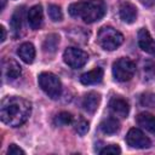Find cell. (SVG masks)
<instances>
[{"label":"cell","mask_w":155,"mask_h":155,"mask_svg":"<svg viewBox=\"0 0 155 155\" xmlns=\"http://www.w3.org/2000/svg\"><path fill=\"white\" fill-rule=\"evenodd\" d=\"M31 113V103L18 96H8L1 101L0 117L1 121L11 127L23 125Z\"/></svg>","instance_id":"cell-1"},{"label":"cell","mask_w":155,"mask_h":155,"mask_svg":"<svg viewBox=\"0 0 155 155\" xmlns=\"http://www.w3.org/2000/svg\"><path fill=\"white\" fill-rule=\"evenodd\" d=\"M107 13V5L104 0H87L82 1L81 18L85 23H94L102 19Z\"/></svg>","instance_id":"cell-2"},{"label":"cell","mask_w":155,"mask_h":155,"mask_svg":"<svg viewBox=\"0 0 155 155\" xmlns=\"http://www.w3.org/2000/svg\"><path fill=\"white\" fill-rule=\"evenodd\" d=\"M97 41L107 51L116 50L124 42V35L113 27H102L97 35Z\"/></svg>","instance_id":"cell-3"},{"label":"cell","mask_w":155,"mask_h":155,"mask_svg":"<svg viewBox=\"0 0 155 155\" xmlns=\"http://www.w3.org/2000/svg\"><path fill=\"white\" fill-rule=\"evenodd\" d=\"M39 81V86L41 87V90L52 99H58L61 97L62 93V82L58 79L57 75L48 73V71H44L39 75L38 78Z\"/></svg>","instance_id":"cell-4"},{"label":"cell","mask_w":155,"mask_h":155,"mask_svg":"<svg viewBox=\"0 0 155 155\" xmlns=\"http://www.w3.org/2000/svg\"><path fill=\"white\" fill-rule=\"evenodd\" d=\"M113 76L119 82L130 81L136 73V64L130 58H119L113 63Z\"/></svg>","instance_id":"cell-5"},{"label":"cell","mask_w":155,"mask_h":155,"mask_svg":"<svg viewBox=\"0 0 155 155\" xmlns=\"http://www.w3.org/2000/svg\"><path fill=\"white\" fill-rule=\"evenodd\" d=\"M63 59L67 65H69L73 69H80L82 68L87 61H88V54L81 48L78 47H68L65 48L63 53Z\"/></svg>","instance_id":"cell-6"},{"label":"cell","mask_w":155,"mask_h":155,"mask_svg":"<svg viewBox=\"0 0 155 155\" xmlns=\"http://www.w3.org/2000/svg\"><path fill=\"white\" fill-rule=\"evenodd\" d=\"M126 142L131 148L147 149L151 147V140L139 128H131L126 134Z\"/></svg>","instance_id":"cell-7"},{"label":"cell","mask_w":155,"mask_h":155,"mask_svg":"<svg viewBox=\"0 0 155 155\" xmlns=\"http://www.w3.org/2000/svg\"><path fill=\"white\" fill-rule=\"evenodd\" d=\"M109 109L113 113V115L125 119V117H127V115L130 113V104L125 98H122L120 96H115L109 102Z\"/></svg>","instance_id":"cell-8"},{"label":"cell","mask_w":155,"mask_h":155,"mask_svg":"<svg viewBox=\"0 0 155 155\" xmlns=\"http://www.w3.org/2000/svg\"><path fill=\"white\" fill-rule=\"evenodd\" d=\"M138 45L144 52H147L151 56H155V40L151 38L148 29H145V28L139 29V31H138Z\"/></svg>","instance_id":"cell-9"},{"label":"cell","mask_w":155,"mask_h":155,"mask_svg":"<svg viewBox=\"0 0 155 155\" xmlns=\"http://www.w3.org/2000/svg\"><path fill=\"white\" fill-rule=\"evenodd\" d=\"M21 73H22V69L18 62H16L12 58H6L2 61V75L7 80H15L19 78Z\"/></svg>","instance_id":"cell-10"},{"label":"cell","mask_w":155,"mask_h":155,"mask_svg":"<svg viewBox=\"0 0 155 155\" xmlns=\"http://www.w3.org/2000/svg\"><path fill=\"white\" fill-rule=\"evenodd\" d=\"M27 19H28V23L31 29H34V30L39 29L42 25V21H44L42 7L40 5H34L33 7H30L27 13Z\"/></svg>","instance_id":"cell-11"},{"label":"cell","mask_w":155,"mask_h":155,"mask_svg":"<svg viewBox=\"0 0 155 155\" xmlns=\"http://www.w3.org/2000/svg\"><path fill=\"white\" fill-rule=\"evenodd\" d=\"M119 13H120V18L125 23L131 24L137 19V8L131 2H122L119 7Z\"/></svg>","instance_id":"cell-12"},{"label":"cell","mask_w":155,"mask_h":155,"mask_svg":"<svg viewBox=\"0 0 155 155\" xmlns=\"http://www.w3.org/2000/svg\"><path fill=\"white\" fill-rule=\"evenodd\" d=\"M103 75L104 71L102 68L97 67L87 73H84L80 76V81L82 85H94V84H99L103 80Z\"/></svg>","instance_id":"cell-13"},{"label":"cell","mask_w":155,"mask_h":155,"mask_svg":"<svg viewBox=\"0 0 155 155\" xmlns=\"http://www.w3.org/2000/svg\"><path fill=\"white\" fill-rule=\"evenodd\" d=\"M17 54L24 63L30 64L35 58V47L31 42H23L22 45H19L17 50Z\"/></svg>","instance_id":"cell-14"},{"label":"cell","mask_w":155,"mask_h":155,"mask_svg":"<svg viewBox=\"0 0 155 155\" xmlns=\"http://www.w3.org/2000/svg\"><path fill=\"white\" fill-rule=\"evenodd\" d=\"M99 103H101V94L97 92H88L82 99V107L90 114H93L98 109Z\"/></svg>","instance_id":"cell-15"},{"label":"cell","mask_w":155,"mask_h":155,"mask_svg":"<svg viewBox=\"0 0 155 155\" xmlns=\"http://www.w3.org/2000/svg\"><path fill=\"white\" fill-rule=\"evenodd\" d=\"M136 121L140 127H143L144 130L155 134V115L143 111V113H139L137 115Z\"/></svg>","instance_id":"cell-16"},{"label":"cell","mask_w":155,"mask_h":155,"mask_svg":"<svg viewBox=\"0 0 155 155\" xmlns=\"http://www.w3.org/2000/svg\"><path fill=\"white\" fill-rule=\"evenodd\" d=\"M99 130L104 134H108V136L115 134L120 130V122L115 117H107L102 120V122L99 124Z\"/></svg>","instance_id":"cell-17"},{"label":"cell","mask_w":155,"mask_h":155,"mask_svg":"<svg viewBox=\"0 0 155 155\" xmlns=\"http://www.w3.org/2000/svg\"><path fill=\"white\" fill-rule=\"evenodd\" d=\"M23 15H24V7H17L11 17V28L13 31L15 36H18L21 30H22V24H23Z\"/></svg>","instance_id":"cell-18"},{"label":"cell","mask_w":155,"mask_h":155,"mask_svg":"<svg viewBox=\"0 0 155 155\" xmlns=\"http://www.w3.org/2000/svg\"><path fill=\"white\" fill-rule=\"evenodd\" d=\"M58 44H59V36L57 34H48L46 36V39L44 40L42 48L47 53H53V52H56Z\"/></svg>","instance_id":"cell-19"},{"label":"cell","mask_w":155,"mask_h":155,"mask_svg":"<svg viewBox=\"0 0 155 155\" xmlns=\"http://www.w3.org/2000/svg\"><path fill=\"white\" fill-rule=\"evenodd\" d=\"M73 121V115L68 111H61L59 114L56 115L53 122L56 126H67Z\"/></svg>","instance_id":"cell-20"},{"label":"cell","mask_w":155,"mask_h":155,"mask_svg":"<svg viewBox=\"0 0 155 155\" xmlns=\"http://www.w3.org/2000/svg\"><path fill=\"white\" fill-rule=\"evenodd\" d=\"M48 16H50V18H51L53 22H59V21H62L63 13H62L61 7H59L58 5H53V4L48 5Z\"/></svg>","instance_id":"cell-21"},{"label":"cell","mask_w":155,"mask_h":155,"mask_svg":"<svg viewBox=\"0 0 155 155\" xmlns=\"http://www.w3.org/2000/svg\"><path fill=\"white\" fill-rule=\"evenodd\" d=\"M74 128H75V131H76L80 136H85V134L88 132L90 126H88V122H87L85 119L80 117V119L74 124Z\"/></svg>","instance_id":"cell-22"},{"label":"cell","mask_w":155,"mask_h":155,"mask_svg":"<svg viewBox=\"0 0 155 155\" xmlns=\"http://www.w3.org/2000/svg\"><path fill=\"white\" fill-rule=\"evenodd\" d=\"M81 10H82V1H79V2H74L69 6L68 11H69V15L71 17H81Z\"/></svg>","instance_id":"cell-23"},{"label":"cell","mask_w":155,"mask_h":155,"mask_svg":"<svg viewBox=\"0 0 155 155\" xmlns=\"http://www.w3.org/2000/svg\"><path fill=\"white\" fill-rule=\"evenodd\" d=\"M121 153V149L117 144H110V145H105L102 150H99V154H113V155H117Z\"/></svg>","instance_id":"cell-24"},{"label":"cell","mask_w":155,"mask_h":155,"mask_svg":"<svg viewBox=\"0 0 155 155\" xmlns=\"http://www.w3.org/2000/svg\"><path fill=\"white\" fill-rule=\"evenodd\" d=\"M24 150L21 149L19 147H17L16 144H10L8 149H7V155H24Z\"/></svg>","instance_id":"cell-25"},{"label":"cell","mask_w":155,"mask_h":155,"mask_svg":"<svg viewBox=\"0 0 155 155\" xmlns=\"http://www.w3.org/2000/svg\"><path fill=\"white\" fill-rule=\"evenodd\" d=\"M0 31H1V38H0V41L4 42L6 40V29L4 25H0Z\"/></svg>","instance_id":"cell-26"},{"label":"cell","mask_w":155,"mask_h":155,"mask_svg":"<svg viewBox=\"0 0 155 155\" xmlns=\"http://www.w3.org/2000/svg\"><path fill=\"white\" fill-rule=\"evenodd\" d=\"M144 6H148V7H150V6H153L154 4H155V0H139Z\"/></svg>","instance_id":"cell-27"},{"label":"cell","mask_w":155,"mask_h":155,"mask_svg":"<svg viewBox=\"0 0 155 155\" xmlns=\"http://www.w3.org/2000/svg\"><path fill=\"white\" fill-rule=\"evenodd\" d=\"M5 4H6V0H1V10H4Z\"/></svg>","instance_id":"cell-28"}]
</instances>
